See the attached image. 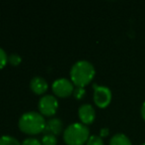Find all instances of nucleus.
Returning <instances> with one entry per match:
<instances>
[{
    "label": "nucleus",
    "instance_id": "f3484780",
    "mask_svg": "<svg viewBox=\"0 0 145 145\" xmlns=\"http://www.w3.org/2000/svg\"><path fill=\"white\" fill-rule=\"evenodd\" d=\"M8 61V56L6 55V52L0 47V69H2L6 65Z\"/></svg>",
    "mask_w": 145,
    "mask_h": 145
},
{
    "label": "nucleus",
    "instance_id": "f8f14e48",
    "mask_svg": "<svg viewBox=\"0 0 145 145\" xmlns=\"http://www.w3.org/2000/svg\"><path fill=\"white\" fill-rule=\"evenodd\" d=\"M57 143V138L56 135L52 134H44L42 138V145H56Z\"/></svg>",
    "mask_w": 145,
    "mask_h": 145
},
{
    "label": "nucleus",
    "instance_id": "aec40b11",
    "mask_svg": "<svg viewBox=\"0 0 145 145\" xmlns=\"http://www.w3.org/2000/svg\"><path fill=\"white\" fill-rule=\"evenodd\" d=\"M141 145H145V143H143V144H141Z\"/></svg>",
    "mask_w": 145,
    "mask_h": 145
},
{
    "label": "nucleus",
    "instance_id": "4468645a",
    "mask_svg": "<svg viewBox=\"0 0 145 145\" xmlns=\"http://www.w3.org/2000/svg\"><path fill=\"white\" fill-rule=\"evenodd\" d=\"M86 145H104V141L100 136L91 135L89 139H88Z\"/></svg>",
    "mask_w": 145,
    "mask_h": 145
},
{
    "label": "nucleus",
    "instance_id": "0eeeda50",
    "mask_svg": "<svg viewBox=\"0 0 145 145\" xmlns=\"http://www.w3.org/2000/svg\"><path fill=\"white\" fill-rule=\"evenodd\" d=\"M78 116L81 120V123L85 125L93 123L96 118V111L95 109L89 103H84L80 105L78 109Z\"/></svg>",
    "mask_w": 145,
    "mask_h": 145
},
{
    "label": "nucleus",
    "instance_id": "ddd939ff",
    "mask_svg": "<svg viewBox=\"0 0 145 145\" xmlns=\"http://www.w3.org/2000/svg\"><path fill=\"white\" fill-rule=\"evenodd\" d=\"M8 62L11 65H13V66H18L22 62V58L17 53H12L11 55L8 56Z\"/></svg>",
    "mask_w": 145,
    "mask_h": 145
},
{
    "label": "nucleus",
    "instance_id": "6ab92c4d",
    "mask_svg": "<svg viewBox=\"0 0 145 145\" xmlns=\"http://www.w3.org/2000/svg\"><path fill=\"white\" fill-rule=\"evenodd\" d=\"M140 113H141V117H142V119L145 121V101L143 103H142V105H141V109H140Z\"/></svg>",
    "mask_w": 145,
    "mask_h": 145
},
{
    "label": "nucleus",
    "instance_id": "39448f33",
    "mask_svg": "<svg viewBox=\"0 0 145 145\" xmlns=\"http://www.w3.org/2000/svg\"><path fill=\"white\" fill-rule=\"evenodd\" d=\"M58 109V101L54 95H42L39 101V110L42 115L52 116Z\"/></svg>",
    "mask_w": 145,
    "mask_h": 145
},
{
    "label": "nucleus",
    "instance_id": "2eb2a0df",
    "mask_svg": "<svg viewBox=\"0 0 145 145\" xmlns=\"http://www.w3.org/2000/svg\"><path fill=\"white\" fill-rule=\"evenodd\" d=\"M85 93H86L85 89L81 87H76L74 89V91H73V95L76 99H82L84 97Z\"/></svg>",
    "mask_w": 145,
    "mask_h": 145
},
{
    "label": "nucleus",
    "instance_id": "9d476101",
    "mask_svg": "<svg viewBox=\"0 0 145 145\" xmlns=\"http://www.w3.org/2000/svg\"><path fill=\"white\" fill-rule=\"evenodd\" d=\"M110 145H132V143L125 134L116 133L110 139Z\"/></svg>",
    "mask_w": 145,
    "mask_h": 145
},
{
    "label": "nucleus",
    "instance_id": "dca6fc26",
    "mask_svg": "<svg viewBox=\"0 0 145 145\" xmlns=\"http://www.w3.org/2000/svg\"><path fill=\"white\" fill-rule=\"evenodd\" d=\"M21 145H42V142L35 137H28L23 140Z\"/></svg>",
    "mask_w": 145,
    "mask_h": 145
},
{
    "label": "nucleus",
    "instance_id": "7ed1b4c3",
    "mask_svg": "<svg viewBox=\"0 0 145 145\" xmlns=\"http://www.w3.org/2000/svg\"><path fill=\"white\" fill-rule=\"evenodd\" d=\"M90 130L81 122H74L63 131V140L67 145H84L90 138Z\"/></svg>",
    "mask_w": 145,
    "mask_h": 145
},
{
    "label": "nucleus",
    "instance_id": "9b49d317",
    "mask_svg": "<svg viewBox=\"0 0 145 145\" xmlns=\"http://www.w3.org/2000/svg\"><path fill=\"white\" fill-rule=\"evenodd\" d=\"M0 145H21V143L11 135H2L0 136Z\"/></svg>",
    "mask_w": 145,
    "mask_h": 145
},
{
    "label": "nucleus",
    "instance_id": "423d86ee",
    "mask_svg": "<svg viewBox=\"0 0 145 145\" xmlns=\"http://www.w3.org/2000/svg\"><path fill=\"white\" fill-rule=\"evenodd\" d=\"M52 91L59 97H67L74 91V85L70 79L66 77H60L52 83Z\"/></svg>",
    "mask_w": 145,
    "mask_h": 145
},
{
    "label": "nucleus",
    "instance_id": "f03ea898",
    "mask_svg": "<svg viewBox=\"0 0 145 145\" xmlns=\"http://www.w3.org/2000/svg\"><path fill=\"white\" fill-rule=\"evenodd\" d=\"M44 115L37 111H27L19 118V128L27 134H38L44 132L46 126Z\"/></svg>",
    "mask_w": 145,
    "mask_h": 145
},
{
    "label": "nucleus",
    "instance_id": "20e7f679",
    "mask_svg": "<svg viewBox=\"0 0 145 145\" xmlns=\"http://www.w3.org/2000/svg\"><path fill=\"white\" fill-rule=\"evenodd\" d=\"M94 95L93 99L95 105L100 109H106L110 105L113 99V95H112V91L106 85H94Z\"/></svg>",
    "mask_w": 145,
    "mask_h": 145
},
{
    "label": "nucleus",
    "instance_id": "1a4fd4ad",
    "mask_svg": "<svg viewBox=\"0 0 145 145\" xmlns=\"http://www.w3.org/2000/svg\"><path fill=\"white\" fill-rule=\"evenodd\" d=\"M48 83L40 75H36L30 81V87L35 93L37 95H42L48 89Z\"/></svg>",
    "mask_w": 145,
    "mask_h": 145
},
{
    "label": "nucleus",
    "instance_id": "f257e3e1",
    "mask_svg": "<svg viewBox=\"0 0 145 145\" xmlns=\"http://www.w3.org/2000/svg\"><path fill=\"white\" fill-rule=\"evenodd\" d=\"M95 73V68L89 61L80 60L71 67L70 79L74 85L84 87L91 83Z\"/></svg>",
    "mask_w": 145,
    "mask_h": 145
},
{
    "label": "nucleus",
    "instance_id": "a211bd4d",
    "mask_svg": "<svg viewBox=\"0 0 145 145\" xmlns=\"http://www.w3.org/2000/svg\"><path fill=\"white\" fill-rule=\"evenodd\" d=\"M109 134H110L109 128L105 127V128H102V129L100 130V137H107Z\"/></svg>",
    "mask_w": 145,
    "mask_h": 145
},
{
    "label": "nucleus",
    "instance_id": "6e6552de",
    "mask_svg": "<svg viewBox=\"0 0 145 145\" xmlns=\"http://www.w3.org/2000/svg\"><path fill=\"white\" fill-rule=\"evenodd\" d=\"M63 129V123L60 118L58 117H52L50 118L46 122L44 133V134H52V135H58L62 132Z\"/></svg>",
    "mask_w": 145,
    "mask_h": 145
}]
</instances>
